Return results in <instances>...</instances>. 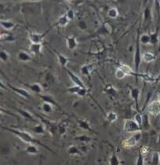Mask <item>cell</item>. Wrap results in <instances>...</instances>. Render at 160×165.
I'll list each match as a JSON object with an SVG mask.
<instances>
[{"mask_svg":"<svg viewBox=\"0 0 160 165\" xmlns=\"http://www.w3.org/2000/svg\"><path fill=\"white\" fill-rule=\"evenodd\" d=\"M2 129L9 131L12 134H13L14 135H16L17 137L20 138V140H22L24 142L28 144V145H39L42 147H44L46 150H47L48 151H49L50 153L53 154H56V153L53 151V150H51L50 148L48 147L47 145H45L44 143H42V142H40L39 139L36 138L35 137H33L30 133L25 131H20V130L15 129V128H11V127H3L2 126Z\"/></svg>","mask_w":160,"mask_h":165,"instance_id":"1","label":"cell"},{"mask_svg":"<svg viewBox=\"0 0 160 165\" xmlns=\"http://www.w3.org/2000/svg\"><path fill=\"white\" fill-rule=\"evenodd\" d=\"M140 138H141V133L140 132L135 133V134L125 139L122 142V146L124 149H130V148L134 147L135 145H137L138 142L140 140Z\"/></svg>","mask_w":160,"mask_h":165,"instance_id":"2","label":"cell"},{"mask_svg":"<svg viewBox=\"0 0 160 165\" xmlns=\"http://www.w3.org/2000/svg\"><path fill=\"white\" fill-rule=\"evenodd\" d=\"M123 130L127 133H137V132H140L141 127L136 123L134 120L128 119L124 121Z\"/></svg>","mask_w":160,"mask_h":165,"instance_id":"3","label":"cell"},{"mask_svg":"<svg viewBox=\"0 0 160 165\" xmlns=\"http://www.w3.org/2000/svg\"><path fill=\"white\" fill-rule=\"evenodd\" d=\"M37 116L40 119V120L42 121V124L44 125L45 127L49 131V132L52 135H54L57 132H58V125L57 123H54V122H52V121L48 120L43 118L39 115H37Z\"/></svg>","mask_w":160,"mask_h":165,"instance_id":"4","label":"cell"},{"mask_svg":"<svg viewBox=\"0 0 160 165\" xmlns=\"http://www.w3.org/2000/svg\"><path fill=\"white\" fill-rule=\"evenodd\" d=\"M141 58H142V56L140 55V40H139V36H137V45H136L135 55H134V65H135V72L136 73H138V72H139L140 61H141Z\"/></svg>","mask_w":160,"mask_h":165,"instance_id":"5","label":"cell"},{"mask_svg":"<svg viewBox=\"0 0 160 165\" xmlns=\"http://www.w3.org/2000/svg\"><path fill=\"white\" fill-rule=\"evenodd\" d=\"M147 111L149 114L152 116H157L160 113V101L155 100L149 103L148 107H147Z\"/></svg>","mask_w":160,"mask_h":165,"instance_id":"6","label":"cell"},{"mask_svg":"<svg viewBox=\"0 0 160 165\" xmlns=\"http://www.w3.org/2000/svg\"><path fill=\"white\" fill-rule=\"evenodd\" d=\"M46 33H36V32H30L28 34L29 40L31 43L35 44H42V42L44 39Z\"/></svg>","mask_w":160,"mask_h":165,"instance_id":"7","label":"cell"},{"mask_svg":"<svg viewBox=\"0 0 160 165\" xmlns=\"http://www.w3.org/2000/svg\"><path fill=\"white\" fill-rule=\"evenodd\" d=\"M65 69L67 71V73H68V75L70 79H71V80L73 82L74 84L76 85V86H79V87H82V88H87L86 86H85L84 82L81 80V79H80L77 75L73 73L71 70H69V69H67V68H65Z\"/></svg>","mask_w":160,"mask_h":165,"instance_id":"8","label":"cell"},{"mask_svg":"<svg viewBox=\"0 0 160 165\" xmlns=\"http://www.w3.org/2000/svg\"><path fill=\"white\" fill-rule=\"evenodd\" d=\"M8 87L9 88L13 91V92H15L16 94H17L18 95L23 97L25 98H31V95L29 94L28 92L26 90L23 89V88H20V87H16L14 86H12L11 84H8Z\"/></svg>","mask_w":160,"mask_h":165,"instance_id":"9","label":"cell"},{"mask_svg":"<svg viewBox=\"0 0 160 165\" xmlns=\"http://www.w3.org/2000/svg\"><path fill=\"white\" fill-rule=\"evenodd\" d=\"M41 99L43 101V102H47L49 103V104H51L53 106H56V107L60 108V106L58 105L57 101L53 98V97H52L51 95H49V94H39V95Z\"/></svg>","mask_w":160,"mask_h":165,"instance_id":"10","label":"cell"},{"mask_svg":"<svg viewBox=\"0 0 160 165\" xmlns=\"http://www.w3.org/2000/svg\"><path fill=\"white\" fill-rule=\"evenodd\" d=\"M16 110H17L18 113L20 114V116H22L23 118H25L27 120L31 121V122H37V120L32 116V114L31 112H29L28 111L25 110H21V109H16Z\"/></svg>","mask_w":160,"mask_h":165,"instance_id":"11","label":"cell"},{"mask_svg":"<svg viewBox=\"0 0 160 165\" xmlns=\"http://www.w3.org/2000/svg\"><path fill=\"white\" fill-rule=\"evenodd\" d=\"M67 47L70 50H74L78 46V42L75 36H69L66 39Z\"/></svg>","mask_w":160,"mask_h":165,"instance_id":"12","label":"cell"},{"mask_svg":"<svg viewBox=\"0 0 160 165\" xmlns=\"http://www.w3.org/2000/svg\"><path fill=\"white\" fill-rule=\"evenodd\" d=\"M130 96H131L132 99L134 101L136 105V108L138 110L139 108V96H140V90L137 88V87H133L132 88L131 91H130Z\"/></svg>","mask_w":160,"mask_h":165,"instance_id":"13","label":"cell"},{"mask_svg":"<svg viewBox=\"0 0 160 165\" xmlns=\"http://www.w3.org/2000/svg\"><path fill=\"white\" fill-rule=\"evenodd\" d=\"M77 123H78L79 127L81 128V129L84 130V131H90V132H94L93 130L92 129L91 126L89 124V123L87 120H84V119H82V120H77Z\"/></svg>","mask_w":160,"mask_h":165,"instance_id":"14","label":"cell"},{"mask_svg":"<svg viewBox=\"0 0 160 165\" xmlns=\"http://www.w3.org/2000/svg\"><path fill=\"white\" fill-rule=\"evenodd\" d=\"M17 58L20 61H22V62H28V61H31V55L27 53V52L24 51V50H20L18 51L17 55Z\"/></svg>","mask_w":160,"mask_h":165,"instance_id":"15","label":"cell"},{"mask_svg":"<svg viewBox=\"0 0 160 165\" xmlns=\"http://www.w3.org/2000/svg\"><path fill=\"white\" fill-rule=\"evenodd\" d=\"M93 69V65L92 64H88V65H83L80 69L81 73L85 76H89L92 72Z\"/></svg>","mask_w":160,"mask_h":165,"instance_id":"16","label":"cell"},{"mask_svg":"<svg viewBox=\"0 0 160 165\" xmlns=\"http://www.w3.org/2000/svg\"><path fill=\"white\" fill-rule=\"evenodd\" d=\"M119 68L122 69V71L127 74V76H138V73H136L135 72H133L131 68L129 67V66H128L127 65H125V64H120L119 67Z\"/></svg>","mask_w":160,"mask_h":165,"instance_id":"17","label":"cell"},{"mask_svg":"<svg viewBox=\"0 0 160 165\" xmlns=\"http://www.w3.org/2000/svg\"><path fill=\"white\" fill-rule=\"evenodd\" d=\"M42 44H35V43H31L30 45L29 50L31 53H32L33 54L38 55L42 52Z\"/></svg>","mask_w":160,"mask_h":165,"instance_id":"18","label":"cell"},{"mask_svg":"<svg viewBox=\"0 0 160 165\" xmlns=\"http://www.w3.org/2000/svg\"><path fill=\"white\" fill-rule=\"evenodd\" d=\"M56 53H57V55L58 62L60 63V65H61L64 69H65V68H66V65H68V58H66L65 55L60 54L59 52L56 51Z\"/></svg>","mask_w":160,"mask_h":165,"instance_id":"19","label":"cell"},{"mask_svg":"<svg viewBox=\"0 0 160 165\" xmlns=\"http://www.w3.org/2000/svg\"><path fill=\"white\" fill-rule=\"evenodd\" d=\"M142 59L145 62L150 63L152 62L156 59V56L151 52H145L142 54Z\"/></svg>","mask_w":160,"mask_h":165,"instance_id":"20","label":"cell"},{"mask_svg":"<svg viewBox=\"0 0 160 165\" xmlns=\"http://www.w3.org/2000/svg\"><path fill=\"white\" fill-rule=\"evenodd\" d=\"M32 131L34 133H36L37 134H44L45 131H46V127L42 123H39V124H37L36 126H34L32 128Z\"/></svg>","mask_w":160,"mask_h":165,"instance_id":"21","label":"cell"},{"mask_svg":"<svg viewBox=\"0 0 160 165\" xmlns=\"http://www.w3.org/2000/svg\"><path fill=\"white\" fill-rule=\"evenodd\" d=\"M25 152L28 154H30V155H36L39 153L38 145H28L25 148Z\"/></svg>","mask_w":160,"mask_h":165,"instance_id":"22","label":"cell"},{"mask_svg":"<svg viewBox=\"0 0 160 165\" xmlns=\"http://www.w3.org/2000/svg\"><path fill=\"white\" fill-rule=\"evenodd\" d=\"M29 88L31 90V91L34 92V93H36L38 95L39 94H42V87L39 83H37V82H35V83H32L29 86Z\"/></svg>","mask_w":160,"mask_h":165,"instance_id":"23","label":"cell"},{"mask_svg":"<svg viewBox=\"0 0 160 165\" xmlns=\"http://www.w3.org/2000/svg\"><path fill=\"white\" fill-rule=\"evenodd\" d=\"M68 153L69 155H71V156H76V155H81V150L79 149L76 145H70L68 148Z\"/></svg>","mask_w":160,"mask_h":165,"instance_id":"24","label":"cell"},{"mask_svg":"<svg viewBox=\"0 0 160 165\" xmlns=\"http://www.w3.org/2000/svg\"><path fill=\"white\" fill-rule=\"evenodd\" d=\"M0 25L2 28L6 29V30H11L14 27V23L11 20H1Z\"/></svg>","mask_w":160,"mask_h":165,"instance_id":"25","label":"cell"},{"mask_svg":"<svg viewBox=\"0 0 160 165\" xmlns=\"http://www.w3.org/2000/svg\"><path fill=\"white\" fill-rule=\"evenodd\" d=\"M106 120L109 123H114L118 120V115L115 112H108L106 115Z\"/></svg>","mask_w":160,"mask_h":165,"instance_id":"26","label":"cell"},{"mask_svg":"<svg viewBox=\"0 0 160 165\" xmlns=\"http://www.w3.org/2000/svg\"><path fill=\"white\" fill-rule=\"evenodd\" d=\"M70 20H68V18H67L66 14H65L62 17H60L59 19H58L57 22V25L60 26V27H65Z\"/></svg>","mask_w":160,"mask_h":165,"instance_id":"27","label":"cell"},{"mask_svg":"<svg viewBox=\"0 0 160 165\" xmlns=\"http://www.w3.org/2000/svg\"><path fill=\"white\" fill-rule=\"evenodd\" d=\"M75 140L79 141V142H84V143H89L91 141H93V138H90V137L87 136V135H85V134H82V135H79V136H76L75 138Z\"/></svg>","mask_w":160,"mask_h":165,"instance_id":"28","label":"cell"},{"mask_svg":"<svg viewBox=\"0 0 160 165\" xmlns=\"http://www.w3.org/2000/svg\"><path fill=\"white\" fill-rule=\"evenodd\" d=\"M1 40L5 41V42H12L15 41V37H14L13 35L9 33L2 34V35H1Z\"/></svg>","mask_w":160,"mask_h":165,"instance_id":"29","label":"cell"},{"mask_svg":"<svg viewBox=\"0 0 160 165\" xmlns=\"http://www.w3.org/2000/svg\"><path fill=\"white\" fill-rule=\"evenodd\" d=\"M42 110L45 113H51L53 112V105L49 103L43 102L42 105Z\"/></svg>","mask_w":160,"mask_h":165,"instance_id":"30","label":"cell"},{"mask_svg":"<svg viewBox=\"0 0 160 165\" xmlns=\"http://www.w3.org/2000/svg\"><path fill=\"white\" fill-rule=\"evenodd\" d=\"M139 40H140V43L141 44H150V35L143 34L139 37Z\"/></svg>","mask_w":160,"mask_h":165,"instance_id":"31","label":"cell"},{"mask_svg":"<svg viewBox=\"0 0 160 165\" xmlns=\"http://www.w3.org/2000/svg\"><path fill=\"white\" fill-rule=\"evenodd\" d=\"M108 16L111 19H116L119 16L118 9L115 8V7H112L111 9H109L108 11Z\"/></svg>","mask_w":160,"mask_h":165,"instance_id":"32","label":"cell"},{"mask_svg":"<svg viewBox=\"0 0 160 165\" xmlns=\"http://www.w3.org/2000/svg\"><path fill=\"white\" fill-rule=\"evenodd\" d=\"M119 159L116 153H113L109 160V165H119Z\"/></svg>","mask_w":160,"mask_h":165,"instance_id":"33","label":"cell"},{"mask_svg":"<svg viewBox=\"0 0 160 165\" xmlns=\"http://www.w3.org/2000/svg\"><path fill=\"white\" fill-rule=\"evenodd\" d=\"M138 77L143 79L144 80H145L146 82H153L156 81V78H154V77H152V76H149V75H148V74H139Z\"/></svg>","mask_w":160,"mask_h":165,"instance_id":"34","label":"cell"},{"mask_svg":"<svg viewBox=\"0 0 160 165\" xmlns=\"http://www.w3.org/2000/svg\"><path fill=\"white\" fill-rule=\"evenodd\" d=\"M159 42V36L157 32L150 34V44L156 45Z\"/></svg>","mask_w":160,"mask_h":165,"instance_id":"35","label":"cell"},{"mask_svg":"<svg viewBox=\"0 0 160 165\" xmlns=\"http://www.w3.org/2000/svg\"><path fill=\"white\" fill-rule=\"evenodd\" d=\"M0 59L2 62H7L9 60V54H8V52L2 50L0 53Z\"/></svg>","mask_w":160,"mask_h":165,"instance_id":"36","label":"cell"},{"mask_svg":"<svg viewBox=\"0 0 160 165\" xmlns=\"http://www.w3.org/2000/svg\"><path fill=\"white\" fill-rule=\"evenodd\" d=\"M151 163L153 165H158L160 163V155L159 153H154L151 156Z\"/></svg>","mask_w":160,"mask_h":165,"instance_id":"37","label":"cell"},{"mask_svg":"<svg viewBox=\"0 0 160 165\" xmlns=\"http://www.w3.org/2000/svg\"><path fill=\"white\" fill-rule=\"evenodd\" d=\"M115 75H116V77L118 80H122V79H124L126 77V76H127V74L125 73L124 72L122 71L121 69H119V68L116 69Z\"/></svg>","mask_w":160,"mask_h":165,"instance_id":"38","label":"cell"},{"mask_svg":"<svg viewBox=\"0 0 160 165\" xmlns=\"http://www.w3.org/2000/svg\"><path fill=\"white\" fill-rule=\"evenodd\" d=\"M134 121H135L136 123H137L140 127H141L143 125V120H144V117L142 116V115H140V114L137 113L136 114L135 116H134Z\"/></svg>","mask_w":160,"mask_h":165,"instance_id":"39","label":"cell"},{"mask_svg":"<svg viewBox=\"0 0 160 165\" xmlns=\"http://www.w3.org/2000/svg\"><path fill=\"white\" fill-rule=\"evenodd\" d=\"M82 88V87H80L79 86H76V85H74L73 87H69L68 89V91L69 93H71V94H77L79 93V91H80V89Z\"/></svg>","mask_w":160,"mask_h":165,"instance_id":"40","label":"cell"},{"mask_svg":"<svg viewBox=\"0 0 160 165\" xmlns=\"http://www.w3.org/2000/svg\"><path fill=\"white\" fill-rule=\"evenodd\" d=\"M136 165H145V156L139 152V155L136 161Z\"/></svg>","mask_w":160,"mask_h":165,"instance_id":"41","label":"cell"},{"mask_svg":"<svg viewBox=\"0 0 160 165\" xmlns=\"http://www.w3.org/2000/svg\"><path fill=\"white\" fill-rule=\"evenodd\" d=\"M66 132V127H65V124L63 123H60V124L58 125V133L60 135H63V134H65Z\"/></svg>","mask_w":160,"mask_h":165,"instance_id":"42","label":"cell"},{"mask_svg":"<svg viewBox=\"0 0 160 165\" xmlns=\"http://www.w3.org/2000/svg\"><path fill=\"white\" fill-rule=\"evenodd\" d=\"M151 9L149 8H146L144 11V18L145 20H149L151 18Z\"/></svg>","mask_w":160,"mask_h":165,"instance_id":"43","label":"cell"},{"mask_svg":"<svg viewBox=\"0 0 160 165\" xmlns=\"http://www.w3.org/2000/svg\"><path fill=\"white\" fill-rule=\"evenodd\" d=\"M106 93L107 94H110V95H111V96H114V95H116L117 91H116V90L115 89L114 87H109L106 89Z\"/></svg>","mask_w":160,"mask_h":165,"instance_id":"44","label":"cell"},{"mask_svg":"<svg viewBox=\"0 0 160 165\" xmlns=\"http://www.w3.org/2000/svg\"><path fill=\"white\" fill-rule=\"evenodd\" d=\"M67 18H68L69 20H72L75 18V13L72 9H69L68 10V12L66 13Z\"/></svg>","mask_w":160,"mask_h":165,"instance_id":"45","label":"cell"},{"mask_svg":"<svg viewBox=\"0 0 160 165\" xmlns=\"http://www.w3.org/2000/svg\"><path fill=\"white\" fill-rule=\"evenodd\" d=\"M140 153L142 154L143 156H145V155H147V154L149 152V148L148 147V146H145V145H143V146H141L140 149V151H139Z\"/></svg>","mask_w":160,"mask_h":165,"instance_id":"46","label":"cell"},{"mask_svg":"<svg viewBox=\"0 0 160 165\" xmlns=\"http://www.w3.org/2000/svg\"><path fill=\"white\" fill-rule=\"evenodd\" d=\"M87 88H81L79 91L78 94H77V95L79 97H82V98H83V97H85L86 95H87Z\"/></svg>","mask_w":160,"mask_h":165,"instance_id":"47","label":"cell"},{"mask_svg":"<svg viewBox=\"0 0 160 165\" xmlns=\"http://www.w3.org/2000/svg\"><path fill=\"white\" fill-rule=\"evenodd\" d=\"M79 26L80 27V28L82 29H86L87 28V25H86V23L84 21H80L79 24Z\"/></svg>","mask_w":160,"mask_h":165,"instance_id":"48","label":"cell"},{"mask_svg":"<svg viewBox=\"0 0 160 165\" xmlns=\"http://www.w3.org/2000/svg\"><path fill=\"white\" fill-rule=\"evenodd\" d=\"M39 165H42V159H40V161H39Z\"/></svg>","mask_w":160,"mask_h":165,"instance_id":"49","label":"cell"},{"mask_svg":"<svg viewBox=\"0 0 160 165\" xmlns=\"http://www.w3.org/2000/svg\"><path fill=\"white\" fill-rule=\"evenodd\" d=\"M158 97H159V101H160V93H159V94Z\"/></svg>","mask_w":160,"mask_h":165,"instance_id":"50","label":"cell"},{"mask_svg":"<svg viewBox=\"0 0 160 165\" xmlns=\"http://www.w3.org/2000/svg\"><path fill=\"white\" fill-rule=\"evenodd\" d=\"M159 5H160V1H159Z\"/></svg>","mask_w":160,"mask_h":165,"instance_id":"51","label":"cell"}]
</instances>
